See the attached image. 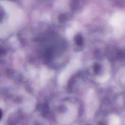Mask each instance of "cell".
I'll return each mask as SVG.
<instances>
[{
	"label": "cell",
	"instance_id": "6da1fadb",
	"mask_svg": "<svg viewBox=\"0 0 125 125\" xmlns=\"http://www.w3.org/2000/svg\"><path fill=\"white\" fill-rule=\"evenodd\" d=\"M84 1L83 0H72L71 2V7L73 10L77 11L81 9L83 6Z\"/></svg>",
	"mask_w": 125,
	"mask_h": 125
},
{
	"label": "cell",
	"instance_id": "7a4b0ae2",
	"mask_svg": "<svg viewBox=\"0 0 125 125\" xmlns=\"http://www.w3.org/2000/svg\"><path fill=\"white\" fill-rule=\"evenodd\" d=\"M76 43L78 45H82L83 43V39L81 34H78L75 37L74 39Z\"/></svg>",
	"mask_w": 125,
	"mask_h": 125
},
{
	"label": "cell",
	"instance_id": "3957f363",
	"mask_svg": "<svg viewBox=\"0 0 125 125\" xmlns=\"http://www.w3.org/2000/svg\"><path fill=\"white\" fill-rule=\"evenodd\" d=\"M72 18V16L71 15H70V14H62L60 18V20L61 21L64 22V21H66L68 20H69L70 19H71Z\"/></svg>",
	"mask_w": 125,
	"mask_h": 125
},
{
	"label": "cell",
	"instance_id": "277c9868",
	"mask_svg": "<svg viewBox=\"0 0 125 125\" xmlns=\"http://www.w3.org/2000/svg\"><path fill=\"white\" fill-rule=\"evenodd\" d=\"M93 69H94V71L95 72V73L96 74H98L99 73L100 71H101V65L98 64V63H95L94 65V67H93Z\"/></svg>",
	"mask_w": 125,
	"mask_h": 125
},
{
	"label": "cell",
	"instance_id": "5b68a950",
	"mask_svg": "<svg viewBox=\"0 0 125 125\" xmlns=\"http://www.w3.org/2000/svg\"><path fill=\"white\" fill-rule=\"evenodd\" d=\"M99 125H107V124L104 121H101L99 122Z\"/></svg>",
	"mask_w": 125,
	"mask_h": 125
},
{
	"label": "cell",
	"instance_id": "8992f818",
	"mask_svg": "<svg viewBox=\"0 0 125 125\" xmlns=\"http://www.w3.org/2000/svg\"><path fill=\"white\" fill-rule=\"evenodd\" d=\"M2 111H1V110L0 109V120L1 119V117H2Z\"/></svg>",
	"mask_w": 125,
	"mask_h": 125
},
{
	"label": "cell",
	"instance_id": "52a82bcc",
	"mask_svg": "<svg viewBox=\"0 0 125 125\" xmlns=\"http://www.w3.org/2000/svg\"><path fill=\"white\" fill-rule=\"evenodd\" d=\"M89 125V124H86V125Z\"/></svg>",
	"mask_w": 125,
	"mask_h": 125
}]
</instances>
